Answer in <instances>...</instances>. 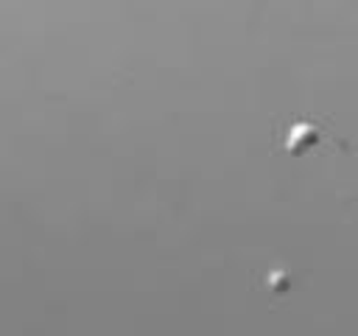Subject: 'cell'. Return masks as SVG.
Returning <instances> with one entry per match:
<instances>
[{"mask_svg":"<svg viewBox=\"0 0 358 336\" xmlns=\"http://www.w3.org/2000/svg\"><path fill=\"white\" fill-rule=\"evenodd\" d=\"M271 151L274 154H291V157L333 154V151L350 154V146H347L344 137H338L333 132L330 118H319V115H308V112H294L285 120L274 118Z\"/></svg>","mask_w":358,"mask_h":336,"instance_id":"obj_1","label":"cell"},{"mask_svg":"<svg viewBox=\"0 0 358 336\" xmlns=\"http://www.w3.org/2000/svg\"><path fill=\"white\" fill-rule=\"evenodd\" d=\"M255 288H263L268 300L280 302L294 288V274L285 266H271L266 272H255Z\"/></svg>","mask_w":358,"mask_h":336,"instance_id":"obj_2","label":"cell"}]
</instances>
